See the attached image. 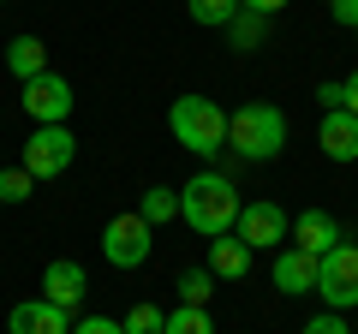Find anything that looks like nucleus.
Returning a JSON list of instances; mask_svg holds the SVG:
<instances>
[{"mask_svg":"<svg viewBox=\"0 0 358 334\" xmlns=\"http://www.w3.org/2000/svg\"><path fill=\"white\" fill-rule=\"evenodd\" d=\"M287 239H293L299 251H310V257H329L334 245H341V227H334V215H322V209H305Z\"/></svg>","mask_w":358,"mask_h":334,"instance_id":"ddd939ff","label":"nucleus"},{"mask_svg":"<svg viewBox=\"0 0 358 334\" xmlns=\"http://www.w3.org/2000/svg\"><path fill=\"white\" fill-rule=\"evenodd\" d=\"M239 185L227 180V173H197V180L179 185V215H185V227L203 233V239H221V233H233V221H239Z\"/></svg>","mask_w":358,"mask_h":334,"instance_id":"f257e3e1","label":"nucleus"},{"mask_svg":"<svg viewBox=\"0 0 358 334\" xmlns=\"http://www.w3.org/2000/svg\"><path fill=\"white\" fill-rule=\"evenodd\" d=\"M209 293H215V275H209V269H185V275H179V305H197V310H203Z\"/></svg>","mask_w":358,"mask_h":334,"instance_id":"6ab92c4d","label":"nucleus"},{"mask_svg":"<svg viewBox=\"0 0 358 334\" xmlns=\"http://www.w3.org/2000/svg\"><path fill=\"white\" fill-rule=\"evenodd\" d=\"M245 269H251V245L245 239H233V233L209 239V275H215V281H239Z\"/></svg>","mask_w":358,"mask_h":334,"instance_id":"4468645a","label":"nucleus"},{"mask_svg":"<svg viewBox=\"0 0 358 334\" xmlns=\"http://www.w3.org/2000/svg\"><path fill=\"white\" fill-rule=\"evenodd\" d=\"M227 143L245 161H275V155L287 150V114L275 102H245L239 114L227 119Z\"/></svg>","mask_w":358,"mask_h":334,"instance_id":"f03ea898","label":"nucleus"},{"mask_svg":"<svg viewBox=\"0 0 358 334\" xmlns=\"http://www.w3.org/2000/svg\"><path fill=\"white\" fill-rule=\"evenodd\" d=\"M138 215L150 221V227L173 221V215H179V191H173V185H150V191H143V203H138Z\"/></svg>","mask_w":358,"mask_h":334,"instance_id":"dca6fc26","label":"nucleus"},{"mask_svg":"<svg viewBox=\"0 0 358 334\" xmlns=\"http://www.w3.org/2000/svg\"><path fill=\"white\" fill-rule=\"evenodd\" d=\"M6 66H13L18 84L42 78V72H48V48H42V36H13V48H6Z\"/></svg>","mask_w":358,"mask_h":334,"instance_id":"2eb2a0df","label":"nucleus"},{"mask_svg":"<svg viewBox=\"0 0 358 334\" xmlns=\"http://www.w3.org/2000/svg\"><path fill=\"white\" fill-rule=\"evenodd\" d=\"M150 221H143L138 215V209H126V215H114V221H108V227H102V257L108 263H114V269H138V263H150Z\"/></svg>","mask_w":358,"mask_h":334,"instance_id":"20e7f679","label":"nucleus"},{"mask_svg":"<svg viewBox=\"0 0 358 334\" xmlns=\"http://www.w3.org/2000/svg\"><path fill=\"white\" fill-rule=\"evenodd\" d=\"M72 155H78V138H72L66 126H36L18 167H24L30 180H60L66 167H72Z\"/></svg>","mask_w":358,"mask_h":334,"instance_id":"39448f33","label":"nucleus"},{"mask_svg":"<svg viewBox=\"0 0 358 334\" xmlns=\"http://www.w3.org/2000/svg\"><path fill=\"white\" fill-rule=\"evenodd\" d=\"M317 293L329 310H352L358 305V245H334L329 257L317 263Z\"/></svg>","mask_w":358,"mask_h":334,"instance_id":"423d86ee","label":"nucleus"},{"mask_svg":"<svg viewBox=\"0 0 358 334\" xmlns=\"http://www.w3.org/2000/svg\"><path fill=\"white\" fill-rule=\"evenodd\" d=\"M239 6H245V13H257V18H268V13H281L287 0H239Z\"/></svg>","mask_w":358,"mask_h":334,"instance_id":"bb28decb","label":"nucleus"},{"mask_svg":"<svg viewBox=\"0 0 358 334\" xmlns=\"http://www.w3.org/2000/svg\"><path fill=\"white\" fill-rule=\"evenodd\" d=\"M167 131H173V138L185 143L192 155L227 150V114H221L209 96H179V102L167 108Z\"/></svg>","mask_w":358,"mask_h":334,"instance_id":"7ed1b4c3","label":"nucleus"},{"mask_svg":"<svg viewBox=\"0 0 358 334\" xmlns=\"http://www.w3.org/2000/svg\"><path fill=\"white\" fill-rule=\"evenodd\" d=\"M24 114L36 119V126H66V114H72V84H66L60 72H42L24 84Z\"/></svg>","mask_w":358,"mask_h":334,"instance_id":"6e6552de","label":"nucleus"},{"mask_svg":"<svg viewBox=\"0 0 358 334\" xmlns=\"http://www.w3.org/2000/svg\"><path fill=\"white\" fill-rule=\"evenodd\" d=\"M30 191H36V180L24 167H0V203H24Z\"/></svg>","mask_w":358,"mask_h":334,"instance_id":"aec40b11","label":"nucleus"},{"mask_svg":"<svg viewBox=\"0 0 358 334\" xmlns=\"http://www.w3.org/2000/svg\"><path fill=\"white\" fill-rule=\"evenodd\" d=\"M84 269H78V263H48V269H42V298H48V305H60V310H78L84 305Z\"/></svg>","mask_w":358,"mask_h":334,"instance_id":"9b49d317","label":"nucleus"},{"mask_svg":"<svg viewBox=\"0 0 358 334\" xmlns=\"http://www.w3.org/2000/svg\"><path fill=\"white\" fill-rule=\"evenodd\" d=\"M239 18V0H192V24L203 30H227Z\"/></svg>","mask_w":358,"mask_h":334,"instance_id":"a211bd4d","label":"nucleus"},{"mask_svg":"<svg viewBox=\"0 0 358 334\" xmlns=\"http://www.w3.org/2000/svg\"><path fill=\"white\" fill-rule=\"evenodd\" d=\"M317 143L329 161H358V119L346 114V108H329V114L317 119Z\"/></svg>","mask_w":358,"mask_h":334,"instance_id":"1a4fd4ad","label":"nucleus"},{"mask_svg":"<svg viewBox=\"0 0 358 334\" xmlns=\"http://www.w3.org/2000/svg\"><path fill=\"white\" fill-rule=\"evenodd\" d=\"M227 36L239 42V48H257V42H263V18H257V13H239V18L227 24Z\"/></svg>","mask_w":358,"mask_h":334,"instance_id":"4be33fe9","label":"nucleus"},{"mask_svg":"<svg viewBox=\"0 0 358 334\" xmlns=\"http://www.w3.org/2000/svg\"><path fill=\"white\" fill-rule=\"evenodd\" d=\"M341 108H346V114L358 119V72H352V78H346V84H341Z\"/></svg>","mask_w":358,"mask_h":334,"instance_id":"393cba45","label":"nucleus"},{"mask_svg":"<svg viewBox=\"0 0 358 334\" xmlns=\"http://www.w3.org/2000/svg\"><path fill=\"white\" fill-rule=\"evenodd\" d=\"M72 334H126V328H120L114 317H78V322H72Z\"/></svg>","mask_w":358,"mask_h":334,"instance_id":"5701e85b","label":"nucleus"},{"mask_svg":"<svg viewBox=\"0 0 358 334\" xmlns=\"http://www.w3.org/2000/svg\"><path fill=\"white\" fill-rule=\"evenodd\" d=\"M317 263L322 257H310L299 245L275 251V286H281V293H317Z\"/></svg>","mask_w":358,"mask_h":334,"instance_id":"f8f14e48","label":"nucleus"},{"mask_svg":"<svg viewBox=\"0 0 358 334\" xmlns=\"http://www.w3.org/2000/svg\"><path fill=\"white\" fill-rule=\"evenodd\" d=\"M162 334H215V322H209V310H197V305H173L162 317Z\"/></svg>","mask_w":358,"mask_h":334,"instance_id":"f3484780","label":"nucleus"},{"mask_svg":"<svg viewBox=\"0 0 358 334\" xmlns=\"http://www.w3.org/2000/svg\"><path fill=\"white\" fill-rule=\"evenodd\" d=\"M305 334H352V328L341 322V310H329V317H310V322H305Z\"/></svg>","mask_w":358,"mask_h":334,"instance_id":"b1692460","label":"nucleus"},{"mask_svg":"<svg viewBox=\"0 0 358 334\" xmlns=\"http://www.w3.org/2000/svg\"><path fill=\"white\" fill-rule=\"evenodd\" d=\"M329 6H334V18H341V24L358 30V0H329Z\"/></svg>","mask_w":358,"mask_h":334,"instance_id":"a878e982","label":"nucleus"},{"mask_svg":"<svg viewBox=\"0 0 358 334\" xmlns=\"http://www.w3.org/2000/svg\"><path fill=\"white\" fill-rule=\"evenodd\" d=\"M162 317H167V310H155V305H131V317L120 322V328H126V334H162Z\"/></svg>","mask_w":358,"mask_h":334,"instance_id":"412c9836","label":"nucleus"},{"mask_svg":"<svg viewBox=\"0 0 358 334\" xmlns=\"http://www.w3.org/2000/svg\"><path fill=\"white\" fill-rule=\"evenodd\" d=\"M317 102H322V114H329V108H341V84H322V90H317Z\"/></svg>","mask_w":358,"mask_h":334,"instance_id":"cd10ccee","label":"nucleus"},{"mask_svg":"<svg viewBox=\"0 0 358 334\" xmlns=\"http://www.w3.org/2000/svg\"><path fill=\"white\" fill-rule=\"evenodd\" d=\"M6 334H72V322H66V310L48 305V298H24V305H13V317H6Z\"/></svg>","mask_w":358,"mask_h":334,"instance_id":"9d476101","label":"nucleus"},{"mask_svg":"<svg viewBox=\"0 0 358 334\" xmlns=\"http://www.w3.org/2000/svg\"><path fill=\"white\" fill-rule=\"evenodd\" d=\"M287 233H293V221H287V209L275 203V197H257V203H245L239 221H233V239H245L251 251H275Z\"/></svg>","mask_w":358,"mask_h":334,"instance_id":"0eeeda50","label":"nucleus"}]
</instances>
